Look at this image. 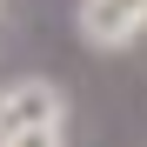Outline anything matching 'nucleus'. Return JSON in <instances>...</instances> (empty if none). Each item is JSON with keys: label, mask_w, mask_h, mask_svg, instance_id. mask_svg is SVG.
Here are the masks:
<instances>
[{"label": "nucleus", "mask_w": 147, "mask_h": 147, "mask_svg": "<svg viewBox=\"0 0 147 147\" xmlns=\"http://www.w3.org/2000/svg\"><path fill=\"white\" fill-rule=\"evenodd\" d=\"M20 127H67V94L54 80H7L0 87V134H20Z\"/></svg>", "instance_id": "f257e3e1"}, {"label": "nucleus", "mask_w": 147, "mask_h": 147, "mask_svg": "<svg viewBox=\"0 0 147 147\" xmlns=\"http://www.w3.org/2000/svg\"><path fill=\"white\" fill-rule=\"evenodd\" d=\"M74 27H80L87 47H100V54H120V47H134L147 27H140V0H80L74 7Z\"/></svg>", "instance_id": "f03ea898"}, {"label": "nucleus", "mask_w": 147, "mask_h": 147, "mask_svg": "<svg viewBox=\"0 0 147 147\" xmlns=\"http://www.w3.org/2000/svg\"><path fill=\"white\" fill-rule=\"evenodd\" d=\"M0 147H67V127H20V134H0Z\"/></svg>", "instance_id": "7ed1b4c3"}, {"label": "nucleus", "mask_w": 147, "mask_h": 147, "mask_svg": "<svg viewBox=\"0 0 147 147\" xmlns=\"http://www.w3.org/2000/svg\"><path fill=\"white\" fill-rule=\"evenodd\" d=\"M140 27H147V0H140Z\"/></svg>", "instance_id": "20e7f679"}]
</instances>
